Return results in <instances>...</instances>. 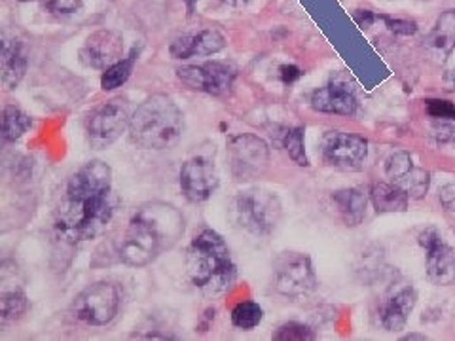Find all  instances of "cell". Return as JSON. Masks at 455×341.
<instances>
[{
  "instance_id": "cell-27",
  "label": "cell",
  "mask_w": 455,
  "mask_h": 341,
  "mask_svg": "<svg viewBox=\"0 0 455 341\" xmlns=\"http://www.w3.org/2000/svg\"><path fill=\"white\" fill-rule=\"evenodd\" d=\"M285 148L289 158L300 167H310V159L305 154V129L304 128H290L285 133Z\"/></svg>"
},
{
  "instance_id": "cell-18",
  "label": "cell",
  "mask_w": 455,
  "mask_h": 341,
  "mask_svg": "<svg viewBox=\"0 0 455 341\" xmlns=\"http://www.w3.org/2000/svg\"><path fill=\"white\" fill-rule=\"evenodd\" d=\"M27 66H29V61H27L21 44L16 40H4L3 53H0V80H3L6 91L16 89L21 84Z\"/></svg>"
},
{
  "instance_id": "cell-21",
  "label": "cell",
  "mask_w": 455,
  "mask_h": 341,
  "mask_svg": "<svg viewBox=\"0 0 455 341\" xmlns=\"http://www.w3.org/2000/svg\"><path fill=\"white\" fill-rule=\"evenodd\" d=\"M372 207L378 214L385 213H406L408 211V194L395 182H378L370 188Z\"/></svg>"
},
{
  "instance_id": "cell-6",
  "label": "cell",
  "mask_w": 455,
  "mask_h": 341,
  "mask_svg": "<svg viewBox=\"0 0 455 341\" xmlns=\"http://www.w3.org/2000/svg\"><path fill=\"white\" fill-rule=\"evenodd\" d=\"M228 167L235 182L258 181L270 169V146L258 135L239 133L232 135L226 143Z\"/></svg>"
},
{
  "instance_id": "cell-11",
  "label": "cell",
  "mask_w": 455,
  "mask_h": 341,
  "mask_svg": "<svg viewBox=\"0 0 455 341\" xmlns=\"http://www.w3.org/2000/svg\"><path fill=\"white\" fill-rule=\"evenodd\" d=\"M320 156L328 167L340 171H360L368 158V141L345 131H327L320 139Z\"/></svg>"
},
{
  "instance_id": "cell-15",
  "label": "cell",
  "mask_w": 455,
  "mask_h": 341,
  "mask_svg": "<svg viewBox=\"0 0 455 341\" xmlns=\"http://www.w3.org/2000/svg\"><path fill=\"white\" fill-rule=\"evenodd\" d=\"M418 292L412 284L400 286L398 291L387 296L380 306V322L387 332H400L406 329L408 319L416 309Z\"/></svg>"
},
{
  "instance_id": "cell-28",
  "label": "cell",
  "mask_w": 455,
  "mask_h": 341,
  "mask_svg": "<svg viewBox=\"0 0 455 341\" xmlns=\"http://www.w3.org/2000/svg\"><path fill=\"white\" fill-rule=\"evenodd\" d=\"M272 337L275 341H312L317 337V334L313 332L312 326L290 321V322L281 324Z\"/></svg>"
},
{
  "instance_id": "cell-17",
  "label": "cell",
  "mask_w": 455,
  "mask_h": 341,
  "mask_svg": "<svg viewBox=\"0 0 455 341\" xmlns=\"http://www.w3.org/2000/svg\"><path fill=\"white\" fill-rule=\"evenodd\" d=\"M427 279L436 286H450L455 283V251L444 241H438L425 251Z\"/></svg>"
},
{
  "instance_id": "cell-25",
  "label": "cell",
  "mask_w": 455,
  "mask_h": 341,
  "mask_svg": "<svg viewBox=\"0 0 455 341\" xmlns=\"http://www.w3.org/2000/svg\"><path fill=\"white\" fill-rule=\"evenodd\" d=\"M395 184L403 188L410 199H423L431 188V173L423 167L413 166L405 176H400Z\"/></svg>"
},
{
  "instance_id": "cell-5",
  "label": "cell",
  "mask_w": 455,
  "mask_h": 341,
  "mask_svg": "<svg viewBox=\"0 0 455 341\" xmlns=\"http://www.w3.org/2000/svg\"><path fill=\"white\" fill-rule=\"evenodd\" d=\"M232 222L254 237H270L283 221V203L264 188L241 190L230 201Z\"/></svg>"
},
{
  "instance_id": "cell-26",
  "label": "cell",
  "mask_w": 455,
  "mask_h": 341,
  "mask_svg": "<svg viewBox=\"0 0 455 341\" xmlns=\"http://www.w3.org/2000/svg\"><path fill=\"white\" fill-rule=\"evenodd\" d=\"M230 319L235 329L249 332L252 329H257V326H260L264 319V309L260 304L251 302L249 299V302H241L232 309Z\"/></svg>"
},
{
  "instance_id": "cell-9",
  "label": "cell",
  "mask_w": 455,
  "mask_h": 341,
  "mask_svg": "<svg viewBox=\"0 0 455 341\" xmlns=\"http://www.w3.org/2000/svg\"><path fill=\"white\" fill-rule=\"evenodd\" d=\"M131 116L122 101H106L93 111L84 120L86 139L91 148L104 150L112 146L120 136L129 131Z\"/></svg>"
},
{
  "instance_id": "cell-16",
  "label": "cell",
  "mask_w": 455,
  "mask_h": 341,
  "mask_svg": "<svg viewBox=\"0 0 455 341\" xmlns=\"http://www.w3.org/2000/svg\"><path fill=\"white\" fill-rule=\"evenodd\" d=\"M310 105L315 112L353 116L357 112V97L350 86L328 84L312 93Z\"/></svg>"
},
{
  "instance_id": "cell-33",
  "label": "cell",
  "mask_w": 455,
  "mask_h": 341,
  "mask_svg": "<svg viewBox=\"0 0 455 341\" xmlns=\"http://www.w3.org/2000/svg\"><path fill=\"white\" fill-rule=\"evenodd\" d=\"M438 201L450 213H455V182L444 184L438 190Z\"/></svg>"
},
{
  "instance_id": "cell-35",
  "label": "cell",
  "mask_w": 455,
  "mask_h": 341,
  "mask_svg": "<svg viewBox=\"0 0 455 341\" xmlns=\"http://www.w3.org/2000/svg\"><path fill=\"white\" fill-rule=\"evenodd\" d=\"M353 21L360 27V29H370V27L378 21V16L370 10H355L353 12Z\"/></svg>"
},
{
  "instance_id": "cell-20",
  "label": "cell",
  "mask_w": 455,
  "mask_h": 341,
  "mask_svg": "<svg viewBox=\"0 0 455 341\" xmlns=\"http://www.w3.org/2000/svg\"><path fill=\"white\" fill-rule=\"evenodd\" d=\"M427 48L440 63H444L451 56L455 50V10L440 13L429 38H427Z\"/></svg>"
},
{
  "instance_id": "cell-23",
  "label": "cell",
  "mask_w": 455,
  "mask_h": 341,
  "mask_svg": "<svg viewBox=\"0 0 455 341\" xmlns=\"http://www.w3.org/2000/svg\"><path fill=\"white\" fill-rule=\"evenodd\" d=\"M33 128V118L19 106L8 105L3 111V139L4 143H18Z\"/></svg>"
},
{
  "instance_id": "cell-40",
  "label": "cell",
  "mask_w": 455,
  "mask_h": 341,
  "mask_svg": "<svg viewBox=\"0 0 455 341\" xmlns=\"http://www.w3.org/2000/svg\"><path fill=\"white\" fill-rule=\"evenodd\" d=\"M19 3H35V0H19Z\"/></svg>"
},
{
  "instance_id": "cell-12",
  "label": "cell",
  "mask_w": 455,
  "mask_h": 341,
  "mask_svg": "<svg viewBox=\"0 0 455 341\" xmlns=\"http://www.w3.org/2000/svg\"><path fill=\"white\" fill-rule=\"evenodd\" d=\"M220 186V176L215 163L204 156H194L184 161L181 169V190L192 203H204L215 196Z\"/></svg>"
},
{
  "instance_id": "cell-7",
  "label": "cell",
  "mask_w": 455,
  "mask_h": 341,
  "mask_svg": "<svg viewBox=\"0 0 455 341\" xmlns=\"http://www.w3.org/2000/svg\"><path fill=\"white\" fill-rule=\"evenodd\" d=\"M122 307V292L111 281H97L76 294L73 299V317L86 326L111 324Z\"/></svg>"
},
{
  "instance_id": "cell-22",
  "label": "cell",
  "mask_w": 455,
  "mask_h": 341,
  "mask_svg": "<svg viewBox=\"0 0 455 341\" xmlns=\"http://www.w3.org/2000/svg\"><path fill=\"white\" fill-rule=\"evenodd\" d=\"M141 56V48L133 46L129 56L122 58L118 63H114L112 66L106 68L101 74V89L103 91H114L118 88H122L126 81L131 78L133 68H135V63Z\"/></svg>"
},
{
  "instance_id": "cell-31",
  "label": "cell",
  "mask_w": 455,
  "mask_h": 341,
  "mask_svg": "<svg viewBox=\"0 0 455 341\" xmlns=\"http://www.w3.org/2000/svg\"><path fill=\"white\" fill-rule=\"evenodd\" d=\"M385 23L387 29L400 36H412L418 33V23L412 19H398V18H387V16H378Z\"/></svg>"
},
{
  "instance_id": "cell-10",
  "label": "cell",
  "mask_w": 455,
  "mask_h": 341,
  "mask_svg": "<svg viewBox=\"0 0 455 341\" xmlns=\"http://www.w3.org/2000/svg\"><path fill=\"white\" fill-rule=\"evenodd\" d=\"M177 78L186 88L202 91L207 95L222 97L234 88L237 68L228 61H207L199 65H184L177 68Z\"/></svg>"
},
{
  "instance_id": "cell-2",
  "label": "cell",
  "mask_w": 455,
  "mask_h": 341,
  "mask_svg": "<svg viewBox=\"0 0 455 341\" xmlns=\"http://www.w3.org/2000/svg\"><path fill=\"white\" fill-rule=\"evenodd\" d=\"M184 236L182 213L164 201L144 203L131 216L118 256L129 267H146Z\"/></svg>"
},
{
  "instance_id": "cell-30",
  "label": "cell",
  "mask_w": 455,
  "mask_h": 341,
  "mask_svg": "<svg viewBox=\"0 0 455 341\" xmlns=\"http://www.w3.org/2000/svg\"><path fill=\"white\" fill-rule=\"evenodd\" d=\"M84 0H42V8L53 16H71L82 10Z\"/></svg>"
},
{
  "instance_id": "cell-37",
  "label": "cell",
  "mask_w": 455,
  "mask_h": 341,
  "mask_svg": "<svg viewBox=\"0 0 455 341\" xmlns=\"http://www.w3.org/2000/svg\"><path fill=\"white\" fill-rule=\"evenodd\" d=\"M444 89L450 93H455V71H450L444 76Z\"/></svg>"
},
{
  "instance_id": "cell-32",
  "label": "cell",
  "mask_w": 455,
  "mask_h": 341,
  "mask_svg": "<svg viewBox=\"0 0 455 341\" xmlns=\"http://www.w3.org/2000/svg\"><path fill=\"white\" fill-rule=\"evenodd\" d=\"M427 111H429L433 118L455 120V105L448 101H429L427 103Z\"/></svg>"
},
{
  "instance_id": "cell-19",
  "label": "cell",
  "mask_w": 455,
  "mask_h": 341,
  "mask_svg": "<svg viewBox=\"0 0 455 341\" xmlns=\"http://www.w3.org/2000/svg\"><path fill=\"white\" fill-rule=\"evenodd\" d=\"M368 198L370 194H366L363 188H342L332 194V201L336 205L345 226L355 228L365 221Z\"/></svg>"
},
{
  "instance_id": "cell-36",
  "label": "cell",
  "mask_w": 455,
  "mask_h": 341,
  "mask_svg": "<svg viewBox=\"0 0 455 341\" xmlns=\"http://www.w3.org/2000/svg\"><path fill=\"white\" fill-rule=\"evenodd\" d=\"M279 74H281V80L285 81V84H292V81H297L298 78H302V71L297 66V65H283L279 68Z\"/></svg>"
},
{
  "instance_id": "cell-13",
  "label": "cell",
  "mask_w": 455,
  "mask_h": 341,
  "mask_svg": "<svg viewBox=\"0 0 455 341\" xmlns=\"http://www.w3.org/2000/svg\"><path fill=\"white\" fill-rule=\"evenodd\" d=\"M124 58V38L118 31L99 29L91 33L78 51V59L86 68L106 71Z\"/></svg>"
},
{
  "instance_id": "cell-24",
  "label": "cell",
  "mask_w": 455,
  "mask_h": 341,
  "mask_svg": "<svg viewBox=\"0 0 455 341\" xmlns=\"http://www.w3.org/2000/svg\"><path fill=\"white\" fill-rule=\"evenodd\" d=\"M29 311V298L25 296L23 291H6L0 296V317L3 322H16L23 319Z\"/></svg>"
},
{
  "instance_id": "cell-1",
  "label": "cell",
  "mask_w": 455,
  "mask_h": 341,
  "mask_svg": "<svg viewBox=\"0 0 455 341\" xmlns=\"http://www.w3.org/2000/svg\"><path fill=\"white\" fill-rule=\"evenodd\" d=\"M118 207L111 166L101 159L88 161L66 182L56 229L69 243L96 239L109 228Z\"/></svg>"
},
{
  "instance_id": "cell-38",
  "label": "cell",
  "mask_w": 455,
  "mask_h": 341,
  "mask_svg": "<svg viewBox=\"0 0 455 341\" xmlns=\"http://www.w3.org/2000/svg\"><path fill=\"white\" fill-rule=\"evenodd\" d=\"M403 339H406V341H410V339H427V336H423V334H406Z\"/></svg>"
},
{
  "instance_id": "cell-8",
  "label": "cell",
  "mask_w": 455,
  "mask_h": 341,
  "mask_svg": "<svg viewBox=\"0 0 455 341\" xmlns=\"http://www.w3.org/2000/svg\"><path fill=\"white\" fill-rule=\"evenodd\" d=\"M274 269V289L285 298H307L317 291V273L312 258L297 252L285 251L275 256Z\"/></svg>"
},
{
  "instance_id": "cell-4",
  "label": "cell",
  "mask_w": 455,
  "mask_h": 341,
  "mask_svg": "<svg viewBox=\"0 0 455 341\" xmlns=\"http://www.w3.org/2000/svg\"><path fill=\"white\" fill-rule=\"evenodd\" d=\"M182 136L184 114L169 95H150L131 114L129 139L143 150H171Z\"/></svg>"
},
{
  "instance_id": "cell-39",
  "label": "cell",
  "mask_w": 455,
  "mask_h": 341,
  "mask_svg": "<svg viewBox=\"0 0 455 341\" xmlns=\"http://www.w3.org/2000/svg\"><path fill=\"white\" fill-rule=\"evenodd\" d=\"M184 3L189 4V10H190V13H192V12H194V4L197 3V0H184Z\"/></svg>"
},
{
  "instance_id": "cell-34",
  "label": "cell",
  "mask_w": 455,
  "mask_h": 341,
  "mask_svg": "<svg viewBox=\"0 0 455 341\" xmlns=\"http://www.w3.org/2000/svg\"><path fill=\"white\" fill-rule=\"evenodd\" d=\"M438 241H443V236L438 234L436 228H425V229L421 231V234L418 236V243H420V247H421L423 251L431 249L433 244H436Z\"/></svg>"
},
{
  "instance_id": "cell-29",
  "label": "cell",
  "mask_w": 455,
  "mask_h": 341,
  "mask_svg": "<svg viewBox=\"0 0 455 341\" xmlns=\"http://www.w3.org/2000/svg\"><path fill=\"white\" fill-rule=\"evenodd\" d=\"M413 167V159L408 152H395L385 161V174L389 176L393 182H397L400 176H405Z\"/></svg>"
},
{
  "instance_id": "cell-14",
  "label": "cell",
  "mask_w": 455,
  "mask_h": 341,
  "mask_svg": "<svg viewBox=\"0 0 455 341\" xmlns=\"http://www.w3.org/2000/svg\"><path fill=\"white\" fill-rule=\"evenodd\" d=\"M228 40L217 29H205L196 35H184L179 36L169 46V56L173 59H190V58H209L217 56L222 50H226Z\"/></svg>"
},
{
  "instance_id": "cell-3",
  "label": "cell",
  "mask_w": 455,
  "mask_h": 341,
  "mask_svg": "<svg viewBox=\"0 0 455 341\" xmlns=\"http://www.w3.org/2000/svg\"><path fill=\"white\" fill-rule=\"evenodd\" d=\"M186 273L196 289L207 296H219L232 289L237 267L219 231L205 228L192 239L186 249Z\"/></svg>"
}]
</instances>
